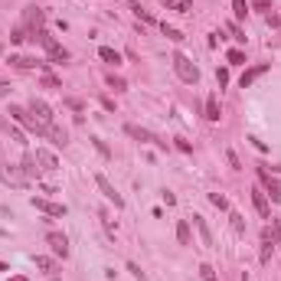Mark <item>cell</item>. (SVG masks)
Here are the masks:
<instances>
[{
    "instance_id": "obj_1",
    "label": "cell",
    "mask_w": 281,
    "mask_h": 281,
    "mask_svg": "<svg viewBox=\"0 0 281 281\" xmlns=\"http://www.w3.org/2000/svg\"><path fill=\"white\" fill-rule=\"evenodd\" d=\"M10 118L16 121V125H23V131H30V134L49 137V125H43L36 115H30V108H23V105H10Z\"/></svg>"
},
{
    "instance_id": "obj_2",
    "label": "cell",
    "mask_w": 281,
    "mask_h": 281,
    "mask_svg": "<svg viewBox=\"0 0 281 281\" xmlns=\"http://www.w3.org/2000/svg\"><path fill=\"white\" fill-rule=\"evenodd\" d=\"M170 63H173V72H177V78H180V82H187V85H196V82H199V69L193 66L190 59L183 56V52H173V59H170Z\"/></svg>"
},
{
    "instance_id": "obj_3",
    "label": "cell",
    "mask_w": 281,
    "mask_h": 281,
    "mask_svg": "<svg viewBox=\"0 0 281 281\" xmlns=\"http://www.w3.org/2000/svg\"><path fill=\"white\" fill-rule=\"evenodd\" d=\"M95 187L102 190V196L108 199V203H115V209H121V206H125V196H121V193H118L115 187H111V180L105 177V173H95Z\"/></svg>"
},
{
    "instance_id": "obj_4",
    "label": "cell",
    "mask_w": 281,
    "mask_h": 281,
    "mask_svg": "<svg viewBox=\"0 0 281 281\" xmlns=\"http://www.w3.org/2000/svg\"><path fill=\"white\" fill-rule=\"evenodd\" d=\"M0 180H4L7 187H16V190H26V183H30L23 177L20 167H10V164H0Z\"/></svg>"
},
{
    "instance_id": "obj_5",
    "label": "cell",
    "mask_w": 281,
    "mask_h": 281,
    "mask_svg": "<svg viewBox=\"0 0 281 281\" xmlns=\"http://www.w3.org/2000/svg\"><path fill=\"white\" fill-rule=\"evenodd\" d=\"M125 134H131L134 140H147V144H157L160 151H167V140H160L157 134H151L147 128H137V125H125Z\"/></svg>"
},
{
    "instance_id": "obj_6",
    "label": "cell",
    "mask_w": 281,
    "mask_h": 281,
    "mask_svg": "<svg viewBox=\"0 0 281 281\" xmlns=\"http://www.w3.org/2000/svg\"><path fill=\"white\" fill-rule=\"evenodd\" d=\"M258 180H262V187H265V196H271V203H278L281 199V183L271 177L265 167H258Z\"/></svg>"
},
{
    "instance_id": "obj_7",
    "label": "cell",
    "mask_w": 281,
    "mask_h": 281,
    "mask_svg": "<svg viewBox=\"0 0 281 281\" xmlns=\"http://www.w3.org/2000/svg\"><path fill=\"white\" fill-rule=\"evenodd\" d=\"M26 108H30V115H36L43 125H56V115H52V108L43 98H33L30 105H26Z\"/></svg>"
},
{
    "instance_id": "obj_8",
    "label": "cell",
    "mask_w": 281,
    "mask_h": 281,
    "mask_svg": "<svg viewBox=\"0 0 281 281\" xmlns=\"http://www.w3.org/2000/svg\"><path fill=\"white\" fill-rule=\"evenodd\" d=\"M20 170H23L26 180H39V177H43V167H39V160H36V154H23Z\"/></svg>"
},
{
    "instance_id": "obj_9",
    "label": "cell",
    "mask_w": 281,
    "mask_h": 281,
    "mask_svg": "<svg viewBox=\"0 0 281 281\" xmlns=\"http://www.w3.org/2000/svg\"><path fill=\"white\" fill-rule=\"evenodd\" d=\"M30 203H33V209H39V213H46V216H66L63 203H52V199H43V196H33Z\"/></svg>"
},
{
    "instance_id": "obj_10",
    "label": "cell",
    "mask_w": 281,
    "mask_h": 281,
    "mask_svg": "<svg viewBox=\"0 0 281 281\" xmlns=\"http://www.w3.org/2000/svg\"><path fill=\"white\" fill-rule=\"evenodd\" d=\"M7 63H10L13 69H43V72L49 69V63H43V59H36V56H10Z\"/></svg>"
},
{
    "instance_id": "obj_11",
    "label": "cell",
    "mask_w": 281,
    "mask_h": 281,
    "mask_svg": "<svg viewBox=\"0 0 281 281\" xmlns=\"http://www.w3.org/2000/svg\"><path fill=\"white\" fill-rule=\"evenodd\" d=\"M46 242H49L52 255H59V258H69V239H66L63 232H49V235H46Z\"/></svg>"
},
{
    "instance_id": "obj_12",
    "label": "cell",
    "mask_w": 281,
    "mask_h": 281,
    "mask_svg": "<svg viewBox=\"0 0 281 281\" xmlns=\"http://www.w3.org/2000/svg\"><path fill=\"white\" fill-rule=\"evenodd\" d=\"M43 20H46V10H43V7H26V23H30V33L43 30Z\"/></svg>"
},
{
    "instance_id": "obj_13",
    "label": "cell",
    "mask_w": 281,
    "mask_h": 281,
    "mask_svg": "<svg viewBox=\"0 0 281 281\" xmlns=\"http://www.w3.org/2000/svg\"><path fill=\"white\" fill-rule=\"evenodd\" d=\"M36 160H39V167L43 170H59V160H56V154L52 151H46V147H36Z\"/></svg>"
},
{
    "instance_id": "obj_14",
    "label": "cell",
    "mask_w": 281,
    "mask_h": 281,
    "mask_svg": "<svg viewBox=\"0 0 281 281\" xmlns=\"http://www.w3.org/2000/svg\"><path fill=\"white\" fill-rule=\"evenodd\" d=\"M265 72H268V66H265V63H262V66H252V69H245L242 78H239V85H242V89H249V85L255 82V78H262Z\"/></svg>"
},
{
    "instance_id": "obj_15",
    "label": "cell",
    "mask_w": 281,
    "mask_h": 281,
    "mask_svg": "<svg viewBox=\"0 0 281 281\" xmlns=\"http://www.w3.org/2000/svg\"><path fill=\"white\" fill-rule=\"evenodd\" d=\"M30 39H33V43H39V46L46 49V52H49L52 46H59V43H56V36H52L46 26H43V30H36V33H30Z\"/></svg>"
},
{
    "instance_id": "obj_16",
    "label": "cell",
    "mask_w": 281,
    "mask_h": 281,
    "mask_svg": "<svg viewBox=\"0 0 281 281\" xmlns=\"http://www.w3.org/2000/svg\"><path fill=\"white\" fill-rule=\"evenodd\" d=\"M252 203H255V213L262 219H268L271 216V209H268V196H265V190H252Z\"/></svg>"
},
{
    "instance_id": "obj_17",
    "label": "cell",
    "mask_w": 281,
    "mask_h": 281,
    "mask_svg": "<svg viewBox=\"0 0 281 281\" xmlns=\"http://www.w3.org/2000/svg\"><path fill=\"white\" fill-rule=\"evenodd\" d=\"M193 226H196V232H199V239H203V245L209 249V245H213V232H209L206 219H203V216H193Z\"/></svg>"
},
{
    "instance_id": "obj_18",
    "label": "cell",
    "mask_w": 281,
    "mask_h": 281,
    "mask_svg": "<svg viewBox=\"0 0 281 281\" xmlns=\"http://www.w3.org/2000/svg\"><path fill=\"white\" fill-rule=\"evenodd\" d=\"M223 118V108H219V95H209L206 98V121H219Z\"/></svg>"
},
{
    "instance_id": "obj_19",
    "label": "cell",
    "mask_w": 281,
    "mask_h": 281,
    "mask_svg": "<svg viewBox=\"0 0 281 281\" xmlns=\"http://www.w3.org/2000/svg\"><path fill=\"white\" fill-rule=\"evenodd\" d=\"M177 242H180V245H190V242H193L190 219H180V223H177Z\"/></svg>"
},
{
    "instance_id": "obj_20",
    "label": "cell",
    "mask_w": 281,
    "mask_h": 281,
    "mask_svg": "<svg viewBox=\"0 0 281 281\" xmlns=\"http://www.w3.org/2000/svg\"><path fill=\"white\" fill-rule=\"evenodd\" d=\"M98 56H102L108 66H118V63H121V52H118V49H111V46H102V49H98Z\"/></svg>"
},
{
    "instance_id": "obj_21",
    "label": "cell",
    "mask_w": 281,
    "mask_h": 281,
    "mask_svg": "<svg viewBox=\"0 0 281 281\" xmlns=\"http://www.w3.org/2000/svg\"><path fill=\"white\" fill-rule=\"evenodd\" d=\"M49 140H52V144H56V147H66V131L63 128H59V125H49Z\"/></svg>"
},
{
    "instance_id": "obj_22",
    "label": "cell",
    "mask_w": 281,
    "mask_h": 281,
    "mask_svg": "<svg viewBox=\"0 0 281 281\" xmlns=\"http://www.w3.org/2000/svg\"><path fill=\"white\" fill-rule=\"evenodd\" d=\"M160 30H164V36L170 39V43H183V39H187V36H183V33L177 30V26H167V23H160Z\"/></svg>"
},
{
    "instance_id": "obj_23",
    "label": "cell",
    "mask_w": 281,
    "mask_h": 281,
    "mask_svg": "<svg viewBox=\"0 0 281 281\" xmlns=\"http://www.w3.org/2000/svg\"><path fill=\"white\" fill-rule=\"evenodd\" d=\"M49 63H69V49L52 46V49H49Z\"/></svg>"
},
{
    "instance_id": "obj_24",
    "label": "cell",
    "mask_w": 281,
    "mask_h": 281,
    "mask_svg": "<svg viewBox=\"0 0 281 281\" xmlns=\"http://www.w3.org/2000/svg\"><path fill=\"white\" fill-rule=\"evenodd\" d=\"M226 63L229 66H245V52L242 49H229L226 52Z\"/></svg>"
},
{
    "instance_id": "obj_25",
    "label": "cell",
    "mask_w": 281,
    "mask_h": 281,
    "mask_svg": "<svg viewBox=\"0 0 281 281\" xmlns=\"http://www.w3.org/2000/svg\"><path fill=\"white\" fill-rule=\"evenodd\" d=\"M232 13H235V20H245L249 16V4L245 0H232Z\"/></svg>"
},
{
    "instance_id": "obj_26",
    "label": "cell",
    "mask_w": 281,
    "mask_h": 281,
    "mask_svg": "<svg viewBox=\"0 0 281 281\" xmlns=\"http://www.w3.org/2000/svg\"><path fill=\"white\" fill-rule=\"evenodd\" d=\"M33 262H36V268H39V271H49V275H52V268H56V262H52L49 255H36Z\"/></svg>"
},
{
    "instance_id": "obj_27",
    "label": "cell",
    "mask_w": 281,
    "mask_h": 281,
    "mask_svg": "<svg viewBox=\"0 0 281 281\" xmlns=\"http://www.w3.org/2000/svg\"><path fill=\"white\" fill-rule=\"evenodd\" d=\"M167 7H170V10H177V13H190V0H167Z\"/></svg>"
},
{
    "instance_id": "obj_28",
    "label": "cell",
    "mask_w": 281,
    "mask_h": 281,
    "mask_svg": "<svg viewBox=\"0 0 281 281\" xmlns=\"http://www.w3.org/2000/svg\"><path fill=\"white\" fill-rule=\"evenodd\" d=\"M262 242H278V226H275V223L262 229Z\"/></svg>"
},
{
    "instance_id": "obj_29",
    "label": "cell",
    "mask_w": 281,
    "mask_h": 281,
    "mask_svg": "<svg viewBox=\"0 0 281 281\" xmlns=\"http://www.w3.org/2000/svg\"><path fill=\"white\" fill-rule=\"evenodd\" d=\"M271 252H275V242H262V265H268V262H271Z\"/></svg>"
},
{
    "instance_id": "obj_30",
    "label": "cell",
    "mask_w": 281,
    "mask_h": 281,
    "mask_svg": "<svg viewBox=\"0 0 281 281\" xmlns=\"http://www.w3.org/2000/svg\"><path fill=\"white\" fill-rule=\"evenodd\" d=\"M7 137H10V140H16V144H26V134H23L20 128H13V125L7 128Z\"/></svg>"
},
{
    "instance_id": "obj_31",
    "label": "cell",
    "mask_w": 281,
    "mask_h": 281,
    "mask_svg": "<svg viewBox=\"0 0 281 281\" xmlns=\"http://www.w3.org/2000/svg\"><path fill=\"white\" fill-rule=\"evenodd\" d=\"M209 203H213V206H219V209H229V199H226L223 193H209Z\"/></svg>"
},
{
    "instance_id": "obj_32",
    "label": "cell",
    "mask_w": 281,
    "mask_h": 281,
    "mask_svg": "<svg viewBox=\"0 0 281 281\" xmlns=\"http://www.w3.org/2000/svg\"><path fill=\"white\" fill-rule=\"evenodd\" d=\"M199 275H203V281H219V278H216V268H213V265H206V262L199 265Z\"/></svg>"
},
{
    "instance_id": "obj_33",
    "label": "cell",
    "mask_w": 281,
    "mask_h": 281,
    "mask_svg": "<svg viewBox=\"0 0 281 281\" xmlns=\"http://www.w3.org/2000/svg\"><path fill=\"white\" fill-rule=\"evenodd\" d=\"M131 10H134V16H137V20H144V23H151V20H154V16L147 13V10H144L140 4H131Z\"/></svg>"
},
{
    "instance_id": "obj_34",
    "label": "cell",
    "mask_w": 281,
    "mask_h": 281,
    "mask_svg": "<svg viewBox=\"0 0 281 281\" xmlns=\"http://www.w3.org/2000/svg\"><path fill=\"white\" fill-rule=\"evenodd\" d=\"M23 39H30V33H26V30H23V26H16V30L10 33V43H16V46H20V43H23Z\"/></svg>"
},
{
    "instance_id": "obj_35",
    "label": "cell",
    "mask_w": 281,
    "mask_h": 281,
    "mask_svg": "<svg viewBox=\"0 0 281 281\" xmlns=\"http://www.w3.org/2000/svg\"><path fill=\"white\" fill-rule=\"evenodd\" d=\"M108 89H115V92H125L128 85H125V78H118V75H108Z\"/></svg>"
},
{
    "instance_id": "obj_36",
    "label": "cell",
    "mask_w": 281,
    "mask_h": 281,
    "mask_svg": "<svg viewBox=\"0 0 281 281\" xmlns=\"http://www.w3.org/2000/svg\"><path fill=\"white\" fill-rule=\"evenodd\" d=\"M229 219H232V229H235V232H245V219H242L239 213H229Z\"/></svg>"
},
{
    "instance_id": "obj_37",
    "label": "cell",
    "mask_w": 281,
    "mask_h": 281,
    "mask_svg": "<svg viewBox=\"0 0 281 281\" xmlns=\"http://www.w3.org/2000/svg\"><path fill=\"white\" fill-rule=\"evenodd\" d=\"M92 140H95V151H98L102 157H111V151H108V144H105L102 137H92Z\"/></svg>"
},
{
    "instance_id": "obj_38",
    "label": "cell",
    "mask_w": 281,
    "mask_h": 281,
    "mask_svg": "<svg viewBox=\"0 0 281 281\" xmlns=\"http://www.w3.org/2000/svg\"><path fill=\"white\" fill-rule=\"evenodd\" d=\"M216 82H219V89L229 85V69H216Z\"/></svg>"
},
{
    "instance_id": "obj_39",
    "label": "cell",
    "mask_w": 281,
    "mask_h": 281,
    "mask_svg": "<svg viewBox=\"0 0 281 281\" xmlns=\"http://www.w3.org/2000/svg\"><path fill=\"white\" fill-rule=\"evenodd\" d=\"M43 85H46V89H63V85H59V78H56V75H49V72L43 75Z\"/></svg>"
},
{
    "instance_id": "obj_40",
    "label": "cell",
    "mask_w": 281,
    "mask_h": 281,
    "mask_svg": "<svg viewBox=\"0 0 281 281\" xmlns=\"http://www.w3.org/2000/svg\"><path fill=\"white\" fill-rule=\"evenodd\" d=\"M226 160H229V167H232V170H242V164H239V157H235L232 151H226Z\"/></svg>"
},
{
    "instance_id": "obj_41",
    "label": "cell",
    "mask_w": 281,
    "mask_h": 281,
    "mask_svg": "<svg viewBox=\"0 0 281 281\" xmlns=\"http://www.w3.org/2000/svg\"><path fill=\"white\" fill-rule=\"evenodd\" d=\"M173 140H177V151H183V154H190V151H193L190 140H183V137H173Z\"/></svg>"
},
{
    "instance_id": "obj_42",
    "label": "cell",
    "mask_w": 281,
    "mask_h": 281,
    "mask_svg": "<svg viewBox=\"0 0 281 281\" xmlns=\"http://www.w3.org/2000/svg\"><path fill=\"white\" fill-rule=\"evenodd\" d=\"M229 33H232V39H239V43H245V33L239 30V26L235 23H229Z\"/></svg>"
},
{
    "instance_id": "obj_43",
    "label": "cell",
    "mask_w": 281,
    "mask_h": 281,
    "mask_svg": "<svg viewBox=\"0 0 281 281\" xmlns=\"http://www.w3.org/2000/svg\"><path fill=\"white\" fill-rule=\"evenodd\" d=\"M128 271H131V275H134L137 281H144V271H140V268L134 265V262H128Z\"/></svg>"
},
{
    "instance_id": "obj_44",
    "label": "cell",
    "mask_w": 281,
    "mask_h": 281,
    "mask_svg": "<svg viewBox=\"0 0 281 281\" xmlns=\"http://www.w3.org/2000/svg\"><path fill=\"white\" fill-rule=\"evenodd\" d=\"M66 105H69V108H72V111H82V108H85V105L78 102V98H66Z\"/></svg>"
},
{
    "instance_id": "obj_45",
    "label": "cell",
    "mask_w": 281,
    "mask_h": 281,
    "mask_svg": "<svg viewBox=\"0 0 281 281\" xmlns=\"http://www.w3.org/2000/svg\"><path fill=\"white\" fill-rule=\"evenodd\" d=\"M7 95H10V85H7V82H0V98H7Z\"/></svg>"
},
{
    "instance_id": "obj_46",
    "label": "cell",
    "mask_w": 281,
    "mask_h": 281,
    "mask_svg": "<svg viewBox=\"0 0 281 281\" xmlns=\"http://www.w3.org/2000/svg\"><path fill=\"white\" fill-rule=\"evenodd\" d=\"M7 128H10V121H7V118H0V131H4V134H7Z\"/></svg>"
},
{
    "instance_id": "obj_47",
    "label": "cell",
    "mask_w": 281,
    "mask_h": 281,
    "mask_svg": "<svg viewBox=\"0 0 281 281\" xmlns=\"http://www.w3.org/2000/svg\"><path fill=\"white\" fill-rule=\"evenodd\" d=\"M10 281H30V278H26V275H13Z\"/></svg>"
},
{
    "instance_id": "obj_48",
    "label": "cell",
    "mask_w": 281,
    "mask_h": 281,
    "mask_svg": "<svg viewBox=\"0 0 281 281\" xmlns=\"http://www.w3.org/2000/svg\"><path fill=\"white\" fill-rule=\"evenodd\" d=\"M0 271H7V262H0Z\"/></svg>"
},
{
    "instance_id": "obj_49",
    "label": "cell",
    "mask_w": 281,
    "mask_h": 281,
    "mask_svg": "<svg viewBox=\"0 0 281 281\" xmlns=\"http://www.w3.org/2000/svg\"><path fill=\"white\" fill-rule=\"evenodd\" d=\"M49 281H59V278H49Z\"/></svg>"
}]
</instances>
